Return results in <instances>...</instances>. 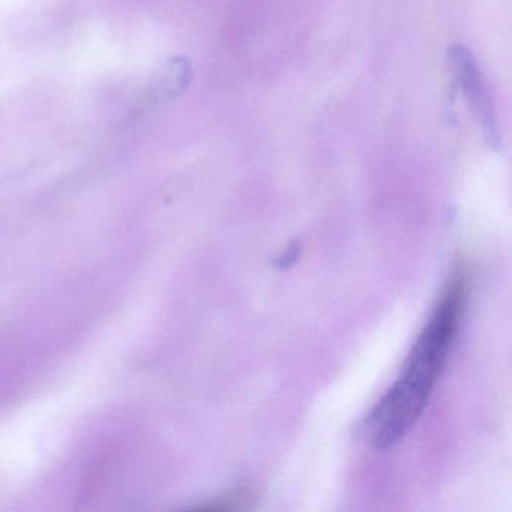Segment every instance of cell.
Instances as JSON below:
<instances>
[{"label":"cell","instance_id":"cell-2","mask_svg":"<svg viewBox=\"0 0 512 512\" xmlns=\"http://www.w3.org/2000/svg\"><path fill=\"white\" fill-rule=\"evenodd\" d=\"M448 65L452 76L457 80L461 91L466 94L467 101L475 112L485 140L488 145L497 148L499 128H497L496 110L475 58L464 47L454 46L448 53Z\"/></svg>","mask_w":512,"mask_h":512},{"label":"cell","instance_id":"cell-3","mask_svg":"<svg viewBox=\"0 0 512 512\" xmlns=\"http://www.w3.org/2000/svg\"><path fill=\"white\" fill-rule=\"evenodd\" d=\"M256 500L253 490L248 487H238L230 490L229 493L223 494L220 499H215L211 505L206 506L208 509H245L250 508L251 503Z\"/></svg>","mask_w":512,"mask_h":512},{"label":"cell","instance_id":"cell-1","mask_svg":"<svg viewBox=\"0 0 512 512\" xmlns=\"http://www.w3.org/2000/svg\"><path fill=\"white\" fill-rule=\"evenodd\" d=\"M469 283L466 266L455 269L433 317L409 353L403 373L371 413L370 433L376 448L395 445L424 412L451 352Z\"/></svg>","mask_w":512,"mask_h":512}]
</instances>
